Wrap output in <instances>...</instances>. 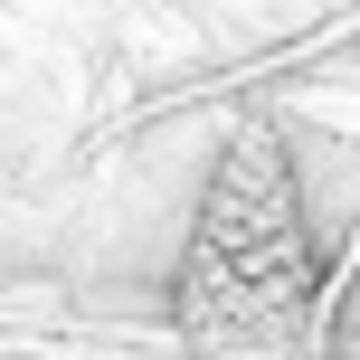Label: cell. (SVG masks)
I'll list each match as a JSON object with an SVG mask.
<instances>
[{
  "instance_id": "1",
  "label": "cell",
  "mask_w": 360,
  "mask_h": 360,
  "mask_svg": "<svg viewBox=\"0 0 360 360\" xmlns=\"http://www.w3.org/2000/svg\"><path fill=\"white\" fill-rule=\"evenodd\" d=\"M313 275H323V256L304 228L294 162L275 143H237L199 199V247H190V285H180L190 332H209L218 351H237V342L266 351L313 304Z\"/></svg>"
}]
</instances>
